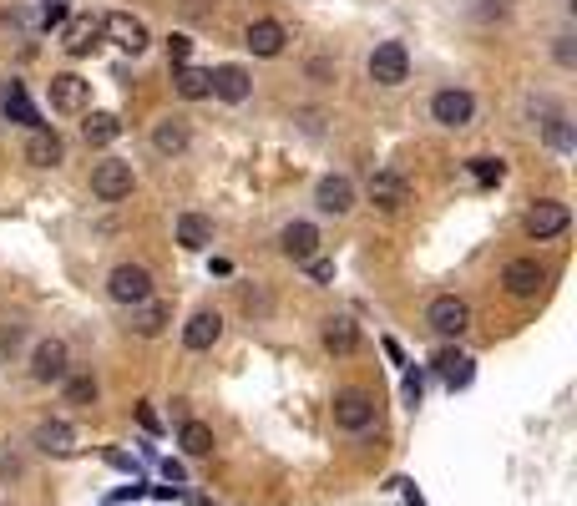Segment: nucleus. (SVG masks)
I'll return each instance as SVG.
<instances>
[{
  "label": "nucleus",
  "instance_id": "nucleus-3",
  "mask_svg": "<svg viewBox=\"0 0 577 506\" xmlns=\"http://www.w3.org/2000/svg\"><path fill=\"white\" fill-rule=\"evenodd\" d=\"M426 324H431L436 334H446V340H456V334H466V329H471V309H466V299H456V294H441V299H431V309H426Z\"/></svg>",
  "mask_w": 577,
  "mask_h": 506
},
{
  "label": "nucleus",
  "instance_id": "nucleus-36",
  "mask_svg": "<svg viewBox=\"0 0 577 506\" xmlns=\"http://www.w3.org/2000/svg\"><path fill=\"white\" fill-rule=\"evenodd\" d=\"M547 137H552V147H572V132H567L562 122H552V127H547Z\"/></svg>",
  "mask_w": 577,
  "mask_h": 506
},
{
  "label": "nucleus",
  "instance_id": "nucleus-35",
  "mask_svg": "<svg viewBox=\"0 0 577 506\" xmlns=\"http://www.w3.org/2000/svg\"><path fill=\"white\" fill-rule=\"evenodd\" d=\"M421 390H426L421 375H405V400H410V405H421Z\"/></svg>",
  "mask_w": 577,
  "mask_h": 506
},
{
  "label": "nucleus",
  "instance_id": "nucleus-30",
  "mask_svg": "<svg viewBox=\"0 0 577 506\" xmlns=\"http://www.w3.org/2000/svg\"><path fill=\"white\" fill-rule=\"evenodd\" d=\"M178 97H188V102H203L208 97V71H198V66H178Z\"/></svg>",
  "mask_w": 577,
  "mask_h": 506
},
{
  "label": "nucleus",
  "instance_id": "nucleus-22",
  "mask_svg": "<svg viewBox=\"0 0 577 506\" xmlns=\"http://www.w3.org/2000/svg\"><path fill=\"white\" fill-rule=\"evenodd\" d=\"M355 345H360V329H355V319H345V314L324 319V350H329V355H350Z\"/></svg>",
  "mask_w": 577,
  "mask_h": 506
},
{
  "label": "nucleus",
  "instance_id": "nucleus-19",
  "mask_svg": "<svg viewBox=\"0 0 577 506\" xmlns=\"http://www.w3.org/2000/svg\"><path fill=\"white\" fill-rule=\"evenodd\" d=\"M314 203H319L324 213H350V208H355V183H350V178H324V183L314 188Z\"/></svg>",
  "mask_w": 577,
  "mask_h": 506
},
{
  "label": "nucleus",
  "instance_id": "nucleus-15",
  "mask_svg": "<svg viewBox=\"0 0 577 506\" xmlns=\"http://www.w3.org/2000/svg\"><path fill=\"white\" fill-rule=\"evenodd\" d=\"M502 284H507V294L527 299V294H537V289L547 284V274H542V264H537V259H512V264H507V274H502Z\"/></svg>",
  "mask_w": 577,
  "mask_h": 506
},
{
  "label": "nucleus",
  "instance_id": "nucleus-26",
  "mask_svg": "<svg viewBox=\"0 0 577 506\" xmlns=\"http://www.w3.org/2000/svg\"><path fill=\"white\" fill-rule=\"evenodd\" d=\"M81 132H87V142H92V147H112V142L122 137V122H117L112 112H92L87 122H81Z\"/></svg>",
  "mask_w": 577,
  "mask_h": 506
},
{
  "label": "nucleus",
  "instance_id": "nucleus-13",
  "mask_svg": "<svg viewBox=\"0 0 577 506\" xmlns=\"http://www.w3.org/2000/svg\"><path fill=\"white\" fill-rule=\"evenodd\" d=\"M279 243H284V253H289L294 264L319 259V228H314V223H289V228L279 233Z\"/></svg>",
  "mask_w": 577,
  "mask_h": 506
},
{
  "label": "nucleus",
  "instance_id": "nucleus-21",
  "mask_svg": "<svg viewBox=\"0 0 577 506\" xmlns=\"http://www.w3.org/2000/svg\"><path fill=\"white\" fill-rule=\"evenodd\" d=\"M436 375H441L451 390H466L471 375H476V360L461 355V350H441V355H436Z\"/></svg>",
  "mask_w": 577,
  "mask_h": 506
},
{
  "label": "nucleus",
  "instance_id": "nucleus-33",
  "mask_svg": "<svg viewBox=\"0 0 577 506\" xmlns=\"http://www.w3.org/2000/svg\"><path fill=\"white\" fill-rule=\"evenodd\" d=\"M188 56H193V41H188V36H168V61H173V66H188Z\"/></svg>",
  "mask_w": 577,
  "mask_h": 506
},
{
  "label": "nucleus",
  "instance_id": "nucleus-20",
  "mask_svg": "<svg viewBox=\"0 0 577 506\" xmlns=\"http://www.w3.org/2000/svg\"><path fill=\"white\" fill-rule=\"evenodd\" d=\"M370 203H380V208H405V203H410V183H405L400 173H375V178H370Z\"/></svg>",
  "mask_w": 577,
  "mask_h": 506
},
{
  "label": "nucleus",
  "instance_id": "nucleus-28",
  "mask_svg": "<svg viewBox=\"0 0 577 506\" xmlns=\"http://www.w3.org/2000/svg\"><path fill=\"white\" fill-rule=\"evenodd\" d=\"M0 107H6V117H11V122L41 127V122H36V107H31V97H26V87H21V81H11V87H6V97H0Z\"/></svg>",
  "mask_w": 577,
  "mask_h": 506
},
{
  "label": "nucleus",
  "instance_id": "nucleus-34",
  "mask_svg": "<svg viewBox=\"0 0 577 506\" xmlns=\"http://www.w3.org/2000/svg\"><path fill=\"white\" fill-rule=\"evenodd\" d=\"M309 274H314L319 284H329V279H335V264H329V259H309Z\"/></svg>",
  "mask_w": 577,
  "mask_h": 506
},
{
  "label": "nucleus",
  "instance_id": "nucleus-11",
  "mask_svg": "<svg viewBox=\"0 0 577 506\" xmlns=\"http://www.w3.org/2000/svg\"><path fill=\"white\" fill-rule=\"evenodd\" d=\"M102 31H107L122 51H132V56H137V51H147V26H142L137 16H127V11H112V16L102 21Z\"/></svg>",
  "mask_w": 577,
  "mask_h": 506
},
{
  "label": "nucleus",
  "instance_id": "nucleus-18",
  "mask_svg": "<svg viewBox=\"0 0 577 506\" xmlns=\"http://www.w3.org/2000/svg\"><path fill=\"white\" fill-rule=\"evenodd\" d=\"M36 451H46V456H71V451H76V431L66 426V420H41V426H36Z\"/></svg>",
  "mask_w": 577,
  "mask_h": 506
},
{
  "label": "nucleus",
  "instance_id": "nucleus-10",
  "mask_svg": "<svg viewBox=\"0 0 577 506\" xmlns=\"http://www.w3.org/2000/svg\"><path fill=\"white\" fill-rule=\"evenodd\" d=\"M87 97H92V81H81L76 71L51 76V107L56 112H81V107H87Z\"/></svg>",
  "mask_w": 577,
  "mask_h": 506
},
{
  "label": "nucleus",
  "instance_id": "nucleus-8",
  "mask_svg": "<svg viewBox=\"0 0 577 506\" xmlns=\"http://www.w3.org/2000/svg\"><path fill=\"white\" fill-rule=\"evenodd\" d=\"M97 36H102V21H97V16H66V21H61V51H66V56H87V51L97 46Z\"/></svg>",
  "mask_w": 577,
  "mask_h": 506
},
{
  "label": "nucleus",
  "instance_id": "nucleus-14",
  "mask_svg": "<svg viewBox=\"0 0 577 506\" xmlns=\"http://www.w3.org/2000/svg\"><path fill=\"white\" fill-rule=\"evenodd\" d=\"M66 157V142L51 132V127H31V137H26V162L31 167H56Z\"/></svg>",
  "mask_w": 577,
  "mask_h": 506
},
{
  "label": "nucleus",
  "instance_id": "nucleus-39",
  "mask_svg": "<svg viewBox=\"0 0 577 506\" xmlns=\"http://www.w3.org/2000/svg\"><path fill=\"white\" fill-rule=\"evenodd\" d=\"M137 420H142L147 431H157V410H152V405H142V410H137Z\"/></svg>",
  "mask_w": 577,
  "mask_h": 506
},
{
  "label": "nucleus",
  "instance_id": "nucleus-17",
  "mask_svg": "<svg viewBox=\"0 0 577 506\" xmlns=\"http://www.w3.org/2000/svg\"><path fill=\"white\" fill-rule=\"evenodd\" d=\"M567 228V203H537L527 208V233L542 243V238H557Z\"/></svg>",
  "mask_w": 577,
  "mask_h": 506
},
{
  "label": "nucleus",
  "instance_id": "nucleus-6",
  "mask_svg": "<svg viewBox=\"0 0 577 506\" xmlns=\"http://www.w3.org/2000/svg\"><path fill=\"white\" fill-rule=\"evenodd\" d=\"M6 21H16L26 31H51V26L66 21V6H61V0H21L16 11H6Z\"/></svg>",
  "mask_w": 577,
  "mask_h": 506
},
{
  "label": "nucleus",
  "instance_id": "nucleus-31",
  "mask_svg": "<svg viewBox=\"0 0 577 506\" xmlns=\"http://www.w3.org/2000/svg\"><path fill=\"white\" fill-rule=\"evenodd\" d=\"M502 173H507V167H502L497 157H471V178H476V183L491 188V183H502Z\"/></svg>",
  "mask_w": 577,
  "mask_h": 506
},
{
  "label": "nucleus",
  "instance_id": "nucleus-1",
  "mask_svg": "<svg viewBox=\"0 0 577 506\" xmlns=\"http://www.w3.org/2000/svg\"><path fill=\"white\" fill-rule=\"evenodd\" d=\"M107 294H112L117 304L137 309V304L152 299V274H147L142 264H117V269L107 274Z\"/></svg>",
  "mask_w": 577,
  "mask_h": 506
},
{
  "label": "nucleus",
  "instance_id": "nucleus-25",
  "mask_svg": "<svg viewBox=\"0 0 577 506\" xmlns=\"http://www.w3.org/2000/svg\"><path fill=\"white\" fill-rule=\"evenodd\" d=\"M173 319V309L168 304H157V299H147V304H137V314H132V329L142 334V340H152V334H162V324Z\"/></svg>",
  "mask_w": 577,
  "mask_h": 506
},
{
  "label": "nucleus",
  "instance_id": "nucleus-37",
  "mask_svg": "<svg viewBox=\"0 0 577 506\" xmlns=\"http://www.w3.org/2000/svg\"><path fill=\"white\" fill-rule=\"evenodd\" d=\"M162 476H168L173 486H183V466H178V461H162Z\"/></svg>",
  "mask_w": 577,
  "mask_h": 506
},
{
  "label": "nucleus",
  "instance_id": "nucleus-7",
  "mask_svg": "<svg viewBox=\"0 0 577 506\" xmlns=\"http://www.w3.org/2000/svg\"><path fill=\"white\" fill-rule=\"evenodd\" d=\"M471 112H476V102H471V92H461V87H446V92L431 97V117H436L441 127H466Z\"/></svg>",
  "mask_w": 577,
  "mask_h": 506
},
{
  "label": "nucleus",
  "instance_id": "nucleus-23",
  "mask_svg": "<svg viewBox=\"0 0 577 506\" xmlns=\"http://www.w3.org/2000/svg\"><path fill=\"white\" fill-rule=\"evenodd\" d=\"M152 147L168 152V157L188 152V122H183V117H162V122L152 127Z\"/></svg>",
  "mask_w": 577,
  "mask_h": 506
},
{
  "label": "nucleus",
  "instance_id": "nucleus-4",
  "mask_svg": "<svg viewBox=\"0 0 577 506\" xmlns=\"http://www.w3.org/2000/svg\"><path fill=\"white\" fill-rule=\"evenodd\" d=\"M370 76L380 81V87H400V81L410 76V56H405V46H400V41H380V46L370 51Z\"/></svg>",
  "mask_w": 577,
  "mask_h": 506
},
{
  "label": "nucleus",
  "instance_id": "nucleus-32",
  "mask_svg": "<svg viewBox=\"0 0 577 506\" xmlns=\"http://www.w3.org/2000/svg\"><path fill=\"white\" fill-rule=\"evenodd\" d=\"M66 400H71V405H92V400H97V380H92V375L66 380Z\"/></svg>",
  "mask_w": 577,
  "mask_h": 506
},
{
  "label": "nucleus",
  "instance_id": "nucleus-29",
  "mask_svg": "<svg viewBox=\"0 0 577 506\" xmlns=\"http://www.w3.org/2000/svg\"><path fill=\"white\" fill-rule=\"evenodd\" d=\"M178 446H183L188 456H208V451H213V426H203V420H183Z\"/></svg>",
  "mask_w": 577,
  "mask_h": 506
},
{
  "label": "nucleus",
  "instance_id": "nucleus-2",
  "mask_svg": "<svg viewBox=\"0 0 577 506\" xmlns=\"http://www.w3.org/2000/svg\"><path fill=\"white\" fill-rule=\"evenodd\" d=\"M92 193H97L102 203H122V198L132 193V162H117V157L97 162V167H92Z\"/></svg>",
  "mask_w": 577,
  "mask_h": 506
},
{
  "label": "nucleus",
  "instance_id": "nucleus-27",
  "mask_svg": "<svg viewBox=\"0 0 577 506\" xmlns=\"http://www.w3.org/2000/svg\"><path fill=\"white\" fill-rule=\"evenodd\" d=\"M178 243H183V248H208V243H213V223H208L203 213H183V218H178Z\"/></svg>",
  "mask_w": 577,
  "mask_h": 506
},
{
  "label": "nucleus",
  "instance_id": "nucleus-16",
  "mask_svg": "<svg viewBox=\"0 0 577 506\" xmlns=\"http://www.w3.org/2000/svg\"><path fill=\"white\" fill-rule=\"evenodd\" d=\"M31 375H36L41 385L66 380V345H61V340H41L36 355H31Z\"/></svg>",
  "mask_w": 577,
  "mask_h": 506
},
{
  "label": "nucleus",
  "instance_id": "nucleus-38",
  "mask_svg": "<svg viewBox=\"0 0 577 506\" xmlns=\"http://www.w3.org/2000/svg\"><path fill=\"white\" fill-rule=\"evenodd\" d=\"M107 461H112L117 471H137V466H132V456H122V451H107Z\"/></svg>",
  "mask_w": 577,
  "mask_h": 506
},
{
  "label": "nucleus",
  "instance_id": "nucleus-9",
  "mask_svg": "<svg viewBox=\"0 0 577 506\" xmlns=\"http://www.w3.org/2000/svg\"><path fill=\"white\" fill-rule=\"evenodd\" d=\"M249 92H254V81H249V71H243V66H218V71H208V97L249 102Z\"/></svg>",
  "mask_w": 577,
  "mask_h": 506
},
{
  "label": "nucleus",
  "instance_id": "nucleus-12",
  "mask_svg": "<svg viewBox=\"0 0 577 506\" xmlns=\"http://www.w3.org/2000/svg\"><path fill=\"white\" fill-rule=\"evenodd\" d=\"M218 334H223V314H218V309H198V314L188 319V329H183V345H188V350H213Z\"/></svg>",
  "mask_w": 577,
  "mask_h": 506
},
{
  "label": "nucleus",
  "instance_id": "nucleus-24",
  "mask_svg": "<svg viewBox=\"0 0 577 506\" xmlns=\"http://www.w3.org/2000/svg\"><path fill=\"white\" fill-rule=\"evenodd\" d=\"M284 41H289V31H284L279 21H254V26H249V51H254V56H279Z\"/></svg>",
  "mask_w": 577,
  "mask_h": 506
},
{
  "label": "nucleus",
  "instance_id": "nucleus-5",
  "mask_svg": "<svg viewBox=\"0 0 577 506\" xmlns=\"http://www.w3.org/2000/svg\"><path fill=\"white\" fill-rule=\"evenodd\" d=\"M335 426L340 431H370L375 426V400L365 390H340L335 395Z\"/></svg>",
  "mask_w": 577,
  "mask_h": 506
}]
</instances>
